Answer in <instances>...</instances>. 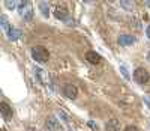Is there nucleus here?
I'll use <instances>...</instances> for the list:
<instances>
[{"label":"nucleus","mask_w":150,"mask_h":131,"mask_svg":"<svg viewBox=\"0 0 150 131\" xmlns=\"http://www.w3.org/2000/svg\"><path fill=\"white\" fill-rule=\"evenodd\" d=\"M32 57H33L38 63H47L48 59H50V53L42 45H36V47L32 48Z\"/></svg>","instance_id":"nucleus-1"},{"label":"nucleus","mask_w":150,"mask_h":131,"mask_svg":"<svg viewBox=\"0 0 150 131\" xmlns=\"http://www.w3.org/2000/svg\"><path fill=\"white\" fill-rule=\"evenodd\" d=\"M134 80L138 83V84H146L149 80H150V74H149V71L144 69V68H137L134 71Z\"/></svg>","instance_id":"nucleus-2"},{"label":"nucleus","mask_w":150,"mask_h":131,"mask_svg":"<svg viewBox=\"0 0 150 131\" xmlns=\"http://www.w3.org/2000/svg\"><path fill=\"white\" fill-rule=\"evenodd\" d=\"M20 15H21L24 20H32V15H33V11H32L30 2H21L20 3Z\"/></svg>","instance_id":"nucleus-3"},{"label":"nucleus","mask_w":150,"mask_h":131,"mask_svg":"<svg viewBox=\"0 0 150 131\" xmlns=\"http://www.w3.org/2000/svg\"><path fill=\"white\" fill-rule=\"evenodd\" d=\"M63 94L66 98H69V100H75L78 96V88L75 84H66V86L63 88Z\"/></svg>","instance_id":"nucleus-4"},{"label":"nucleus","mask_w":150,"mask_h":131,"mask_svg":"<svg viewBox=\"0 0 150 131\" xmlns=\"http://www.w3.org/2000/svg\"><path fill=\"white\" fill-rule=\"evenodd\" d=\"M54 15H56V18H57V20L66 21V20H68V15H69V12H68V9L65 8V6L57 5V6H56V9H54Z\"/></svg>","instance_id":"nucleus-5"},{"label":"nucleus","mask_w":150,"mask_h":131,"mask_svg":"<svg viewBox=\"0 0 150 131\" xmlns=\"http://www.w3.org/2000/svg\"><path fill=\"white\" fill-rule=\"evenodd\" d=\"M47 128L50 131H63L60 122H59L54 116H51V117H48V119H47Z\"/></svg>","instance_id":"nucleus-6"},{"label":"nucleus","mask_w":150,"mask_h":131,"mask_svg":"<svg viewBox=\"0 0 150 131\" xmlns=\"http://www.w3.org/2000/svg\"><path fill=\"white\" fill-rule=\"evenodd\" d=\"M86 59H87V62L92 63V65H99L102 62L101 54H98L96 51H87V53H86Z\"/></svg>","instance_id":"nucleus-7"},{"label":"nucleus","mask_w":150,"mask_h":131,"mask_svg":"<svg viewBox=\"0 0 150 131\" xmlns=\"http://www.w3.org/2000/svg\"><path fill=\"white\" fill-rule=\"evenodd\" d=\"M135 41H137V39H135V36H132V35H126V33H123V35L119 36V44H120V45H125V47L135 44Z\"/></svg>","instance_id":"nucleus-8"},{"label":"nucleus","mask_w":150,"mask_h":131,"mask_svg":"<svg viewBox=\"0 0 150 131\" xmlns=\"http://www.w3.org/2000/svg\"><path fill=\"white\" fill-rule=\"evenodd\" d=\"M0 113H2L3 119L9 121L11 117H12V109H11L9 104H6V102H2V104H0Z\"/></svg>","instance_id":"nucleus-9"},{"label":"nucleus","mask_w":150,"mask_h":131,"mask_svg":"<svg viewBox=\"0 0 150 131\" xmlns=\"http://www.w3.org/2000/svg\"><path fill=\"white\" fill-rule=\"evenodd\" d=\"M105 130L107 131H119L120 130V122L117 119H110L105 124Z\"/></svg>","instance_id":"nucleus-10"},{"label":"nucleus","mask_w":150,"mask_h":131,"mask_svg":"<svg viewBox=\"0 0 150 131\" xmlns=\"http://www.w3.org/2000/svg\"><path fill=\"white\" fill-rule=\"evenodd\" d=\"M6 35H8V38L11 39V41H17V39L21 36V32H20L18 29H15V27H11L9 32H8Z\"/></svg>","instance_id":"nucleus-11"},{"label":"nucleus","mask_w":150,"mask_h":131,"mask_svg":"<svg viewBox=\"0 0 150 131\" xmlns=\"http://www.w3.org/2000/svg\"><path fill=\"white\" fill-rule=\"evenodd\" d=\"M0 26H2L3 32H6V33H8V32H9V29L12 27V26L8 23V20H6V17H5V15H2V17H0Z\"/></svg>","instance_id":"nucleus-12"},{"label":"nucleus","mask_w":150,"mask_h":131,"mask_svg":"<svg viewBox=\"0 0 150 131\" xmlns=\"http://www.w3.org/2000/svg\"><path fill=\"white\" fill-rule=\"evenodd\" d=\"M39 9L42 11L44 17H48L50 15V5L47 2H39Z\"/></svg>","instance_id":"nucleus-13"},{"label":"nucleus","mask_w":150,"mask_h":131,"mask_svg":"<svg viewBox=\"0 0 150 131\" xmlns=\"http://www.w3.org/2000/svg\"><path fill=\"white\" fill-rule=\"evenodd\" d=\"M120 6L125 8L126 11H132L134 9V2H131V0H120Z\"/></svg>","instance_id":"nucleus-14"},{"label":"nucleus","mask_w":150,"mask_h":131,"mask_svg":"<svg viewBox=\"0 0 150 131\" xmlns=\"http://www.w3.org/2000/svg\"><path fill=\"white\" fill-rule=\"evenodd\" d=\"M120 73H122V75L126 78V80H129L131 78V74H129V71H128V68L125 67V65H120Z\"/></svg>","instance_id":"nucleus-15"},{"label":"nucleus","mask_w":150,"mask_h":131,"mask_svg":"<svg viewBox=\"0 0 150 131\" xmlns=\"http://www.w3.org/2000/svg\"><path fill=\"white\" fill-rule=\"evenodd\" d=\"M35 73L38 74V78L41 80V83H44L45 84V80H44V77H45V73L41 69V68H35Z\"/></svg>","instance_id":"nucleus-16"},{"label":"nucleus","mask_w":150,"mask_h":131,"mask_svg":"<svg viewBox=\"0 0 150 131\" xmlns=\"http://www.w3.org/2000/svg\"><path fill=\"white\" fill-rule=\"evenodd\" d=\"M57 116H59V117H60V119H62V121H65V122H71V119H69V116H68L66 113H65V112H62V110H59V112H57Z\"/></svg>","instance_id":"nucleus-17"},{"label":"nucleus","mask_w":150,"mask_h":131,"mask_svg":"<svg viewBox=\"0 0 150 131\" xmlns=\"http://www.w3.org/2000/svg\"><path fill=\"white\" fill-rule=\"evenodd\" d=\"M5 3V6L8 9H15L17 8V2H11V0H6V2H3Z\"/></svg>","instance_id":"nucleus-18"},{"label":"nucleus","mask_w":150,"mask_h":131,"mask_svg":"<svg viewBox=\"0 0 150 131\" xmlns=\"http://www.w3.org/2000/svg\"><path fill=\"white\" fill-rule=\"evenodd\" d=\"M87 125H89L90 128H92L93 131H98V125H96V124H95L93 121H89V122H87Z\"/></svg>","instance_id":"nucleus-19"},{"label":"nucleus","mask_w":150,"mask_h":131,"mask_svg":"<svg viewBox=\"0 0 150 131\" xmlns=\"http://www.w3.org/2000/svg\"><path fill=\"white\" fill-rule=\"evenodd\" d=\"M125 131H140V130L137 128L135 125H128V127L125 128Z\"/></svg>","instance_id":"nucleus-20"},{"label":"nucleus","mask_w":150,"mask_h":131,"mask_svg":"<svg viewBox=\"0 0 150 131\" xmlns=\"http://www.w3.org/2000/svg\"><path fill=\"white\" fill-rule=\"evenodd\" d=\"M146 35H147V38L150 39V24H149V27L146 29Z\"/></svg>","instance_id":"nucleus-21"},{"label":"nucleus","mask_w":150,"mask_h":131,"mask_svg":"<svg viewBox=\"0 0 150 131\" xmlns=\"http://www.w3.org/2000/svg\"><path fill=\"white\" fill-rule=\"evenodd\" d=\"M144 101L149 104V107H150V98H149V96H144Z\"/></svg>","instance_id":"nucleus-22"},{"label":"nucleus","mask_w":150,"mask_h":131,"mask_svg":"<svg viewBox=\"0 0 150 131\" xmlns=\"http://www.w3.org/2000/svg\"><path fill=\"white\" fill-rule=\"evenodd\" d=\"M146 5L149 6V8H150V0H147V2H146Z\"/></svg>","instance_id":"nucleus-23"},{"label":"nucleus","mask_w":150,"mask_h":131,"mask_svg":"<svg viewBox=\"0 0 150 131\" xmlns=\"http://www.w3.org/2000/svg\"><path fill=\"white\" fill-rule=\"evenodd\" d=\"M147 60L150 62V51H149V54H147Z\"/></svg>","instance_id":"nucleus-24"},{"label":"nucleus","mask_w":150,"mask_h":131,"mask_svg":"<svg viewBox=\"0 0 150 131\" xmlns=\"http://www.w3.org/2000/svg\"><path fill=\"white\" fill-rule=\"evenodd\" d=\"M69 131H74V130H69Z\"/></svg>","instance_id":"nucleus-25"}]
</instances>
